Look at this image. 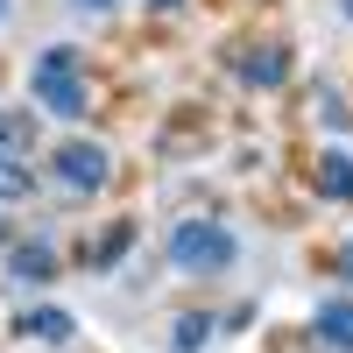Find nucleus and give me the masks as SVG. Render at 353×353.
Here are the masks:
<instances>
[{
	"label": "nucleus",
	"mask_w": 353,
	"mask_h": 353,
	"mask_svg": "<svg viewBox=\"0 0 353 353\" xmlns=\"http://www.w3.org/2000/svg\"><path fill=\"white\" fill-rule=\"evenodd\" d=\"M36 99H43L50 121H78V113L92 106V92H85V50L57 43V50L36 57Z\"/></svg>",
	"instance_id": "obj_1"
},
{
	"label": "nucleus",
	"mask_w": 353,
	"mask_h": 353,
	"mask_svg": "<svg viewBox=\"0 0 353 353\" xmlns=\"http://www.w3.org/2000/svg\"><path fill=\"white\" fill-rule=\"evenodd\" d=\"M233 233L226 226H212V219H184V226H170V261L176 269H191V276H219V269H233Z\"/></svg>",
	"instance_id": "obj_2"
},
{
	"label": "nucleus",
	"mask_w": 353,
	"mask_h": 353,
	"mask_svg": "<svg viewBox=\"0 0 353 353\" xmlns=\"http://www.w3.org/2000/svg\"><path fill=\"white\" fill-rule=\"evenodd\" d=\"M50 170H57V176H64V184H71V191H99V184H106V176H113V156L99 149V141H64V149H57V156H50Z\"/></svg>",
	"instance_id": "obj_3"
},
{
	"label": "nucleus",
	"mask_w": 353,
	"mask_h": 353,
	"mask_svg": "<svg viewBox=\"0 0 353 353\" xmlns=\"http://www.w3.org/2000/svg\"><path fill=\"white\" fill-rule=\"evenodd\" d=\"M241 85H283L290 78V50L283 43H261V50H241Z\"/></svg>",
	"instance_id": "obj_4"
},
{
	"label": "nucleus",
	"mask_w": 353,
	"mask_h": 353,
	"mask_svg": "<svg viewBox=\"0 0 353 353\" xmlns=\"http://www.w3.org/2000/svg\"><path fill=\"white\" fill-rule=\"evenodd\" d=\"M21 339H36V346H64L78 325H71V311H57V304H36V311H21Z\"/></svg>",
	"instance_id": "obj_5"
},
{
	"label": "nucleus",
	"mask_w": 353,
	"mask_h": 353,
	"mask_svg": "<svg viewBox=\"0 0 353 353\" xmlns=\"http://www.w3.org/2000/svg\"><path fill=\"white\" fill-rule=\"evenodd\" d=\"M311 332L325 346H339V353H353V297H325L318 318H311Z\"/></svg>",
	"instance_id": "obj_6"
},
{
	"label": "nucleus",
	"mask_w": 353,
	"mask_h": 353,
	"mask_svg": "<svg viewBox=\"0 0 353 353\" xmlns=\"http://www.w3.org/2000/svg\"><path fill=\"white\" fill-rule=\"evenodd\" d=\"M8 276H14V283H50V276H57V248H50V241H21V248L8 254Z\"/></svg>",
	"instance_id": "obj_7"
},
{
	"label": "nucleus",
	"mask_w": 353,
	"mask_h": 353,
	"mask_svg": "<svg viewBox=\"0 0 353 353\" xmlns=\"http://www.w3.org/2000/svg\"><path fill=\"white\" fill-rule=\"evenodd\" d=\"M318 191H325L332 205H353V156H325V163H318Z\"/></svg>",
	"instance_id": "obj_8"
},
{
	"label": "nucleus",
	"mask_w": 353,
	"mask_h": 353,
	"mask_svg": "<svg viewBox=\"0 0 353 353\" xmlns=\"http://www.w3.org/2000/svg\"><path fill=\"white\" fill-rule=\"evenodd\" d=\"M36 149V121L28 113H0V156H28Z\"/></svg>",
	"instance_id": "obj_9"
},
{
	"label": "nucleus",
	"mask_w": 353,
	"mask_h": 353,
	"mask_svg": "<svg viewBox=\"0 0 353 353\" xmlns=\"http://www.w3.org/2000/svg\"><path fill=\"white\" fill-rule=\"evenodd\" d=\"M36 191V170H28V156H0V198H28Z\"/></svg>",
	"instance_id": "obj_10"
},
{
	"label": "nucleus",
	"mask_w": 353,
	"mask_h": 353,
	"mask_svg": "<svg viewBox=\"0 0 353 353\" xmlns=\"http://www.w3.org/2000/svg\"><path fill=\"white\" fill-rule=\"evenodd\" d=\"M205 339H212V318H205V311H184V318H176V332H170L176 353H198Z\"/></svg>",
	"instance_id": "obj_11"
},
{
	"label": "nucleus",
	"mask_w": 353,
	"mask_h": 353,
	"mask_svg": "<svg viewBox=\"0 0 353 353\" xmlns=\"http://www.w3.org/2000/svg\"><path fill=\"white\" fill-rule=\"evenodd\" d=\"M318 121H325V128H346L353 113H346V99H339V92H318Z\"/></svg>",
	"instance_id": "obj_12"
},
{
	"label": "nucleus",
	"mask_w": 353,
	"mask_h": 353,
	"mask_svg": "<svg viewBox=\"0 0 353 353\" xmlns=\"http://www.w3.org/2000/svg\"><path fill=\"white\" fill-rule=\"evenodd\" d=\"M339 269H346V283H353V241H346V248H339Z\"/></svg>",
	"instance_id": "obj_13"
},
{
	"label": "nucleus",
	"mask_w": 353,
	"mask_h": 353,
	"mask_svg": "<svg viewBox=\"0 0 353 353\" xmlns=\"http://www.w3.org/2000/svg\"><path fill=\"white\" fill-rule=\"evenodd\" d=\"M71 8H113V0H71Z\"/></svg>",
	"instance_id": "obj_14"
},
{
	"label": "nucleus",
	"mask_w": 353,
	"mask_h": 353,
	"mask_svg": "<svg viewBox=\"0 0 353 353\" xmlns=\"http://www.w3.org/2000/svg\"><path fill=\"white\" fill-rule=\"evenodd\" d=\"M149 8H184V0H149Z\"/></svg>",
	"instance_id": "obj_15"
},
{
	"label": "nucleus",
	"mask_w": 353,
	"mask_h": 353,
	"mask_svg": "<svg viewBox=\"0 0 353 353\" xmlns=\"http://www.w3.org/2000/svg\"><path fill=\"white\" fill-rule=\"evenodd\" d=\"M339 8H346V21H353V0H339Z\"/></svg>",
	"instance_id": "obj_16"
},
{
	"label": "nucleus",
	"mask_w": 353,
	"mask_h": 353,
	"mask_svg": "<svg viewBox=\"0 0 353 353\" xmlns=\"http://www.w3.org/2000/svg\"><path fill=\"white\" fill-rule=\"evenodd\" d=\"M0 241H8V219H0Z\"/></svg>",
	"instance_id": "obj_17"
},
{
	"label": "nucleus",
	"mask_w": 353,
	"mask_h": 353,
	"mask_svg": "<svg viewBox=\"0 0 353 353\" xmlns=\"http://www.w3.org/2000/svg\"><path fill=\"white\" fill-rule=\"evenodd\" d=\"M0 14H8V0H0Z\"/></svg>",
	"instance_id": "obj_18"
}]
</instances>
